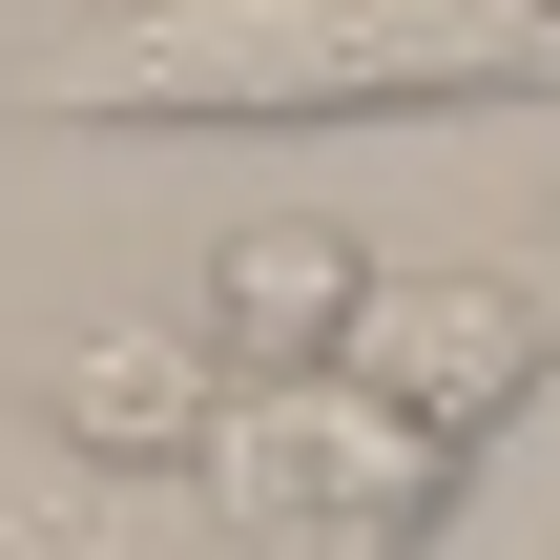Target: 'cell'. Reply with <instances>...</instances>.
<instances>
[{
  "label": "cell",
  "instance_id": "3",
  "mask_svg": "<svg viewBox=\"0 0 560 560\" xmlns=\"http://www.w3.org/2000/svg\"><path fill=\"white\" fill-rule=\"evenodd\" d=\"M332 374H374L395 416H436L457 457L540 395V291L520 270H374V312H353V353Z\"/></svg>",
  "mask_w": 560,
  "mask_h": 560
},
{
  "label": "cell",
  "instance_id": "1",
  "mask_svg": "<svg viewBox=\"0 0 560 560\" xmlns=\"http://www.w3.org/2000/svg\"><path fill=\"white\" fill-rule=\"evenodd\" d=\"M540 62V0H145L42 62L62 125H416L499 104Z\"/></svg>",
  "mask_w": 560,
  "mask_h": 560
},
{
  "label": "cell",
  "instance_id": "5",
  "mask_svg": "<svg viewBox=\"0 0 560 560\" xmlns=\"http://www.w3.org/2000/svg\"><path fill=\"white\" fill-rule=\"evenodd\" d=\"M208 332H83L62 353V436L104 457V478H166V457H208Z\"/></svg>",
  "mask_w": 560,
  "mask_h": 560
},
{
  "label": "cell",
  "instance_id": "2",
  "mask_svg": "<svg viewBox=\"0 0 560 560\" xmlns=\"http://www.w3.org/2000/svg\"><path fill=\"white\" fill-rule=\"evenodd\" d=\"M208 520L229 560H416L457 499H478V457L436 436V416H395L374 374H270V395H208Z\"/></svg>",
  "mask_w": 560,
  "mask_h": 560
},
{
  "label": "cell",
  "instance_id": "4",
  "mask_svg": "<svg viewBox=\"0 0 560 560\" xmlns=\"http://www.w3.org/2000/svg\"><path fill=\"white\" fill-rule=\"evenodd\" d=\"M353 312H374V249H353L332 208H249V229L208 249V312H187V332H208L229 395H270V374H332Z\"/></svg>",
  "mask_w": 560,
  "mask_h": 560
},
{
  "label": "cell",
  "instance_id": "6",
  "mask_svg": "<svg viewBox=\"0 0 560 560\" xmlns=\"http://www.w3.org/2000/svg\"><path fill=\"white\" fill-rule=\"evenodd\" d=\"M540 42H560V0H540Z\"/></svg>",
  "mask_w": 560,
  "mask_h": 560
}]
</instances>
